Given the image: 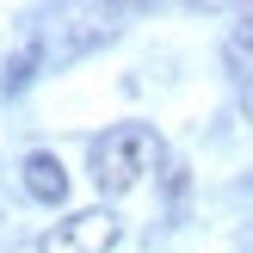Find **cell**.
Instances as JSON below:
<instances>
[{"label":"cell","mask_w":253,"mask_h":253,"mask_svg":"<svg viewBox=\"0 0 253 253\" xmlns=\"http://www.w3.org/2000/svg\"><path fill=\"white\" fill-rule=\"evenodd\" d=\"M155 161H161L155 130H142V124H118V130H105V136L93 142V185H99L105 198H124Z\"/></svg>","instance_id":"6da1fadb"},{"label":"cell","mask_w":253,"mask_h":253,"mask_svg":"<svg viewBox=\"0 0 253 253\" xmlns=\"http://www.w3.org/2000/svg\"><path fill=\"white\" fill-rule=\"evenodd\" d=\"M118 247V216L111 210H81V216L56 222L37 241V253H111Z\"/></svg>","instance_id":"7a4b0ae2"},{"label":"cell","mask_w":253,"mask_h":253,"mask_svg":"<svg viewBox=\"0 0 253 253\" xmlns=\"http://www.w3.org/2000/svg\"><path fill=\"white\" fill-rule=\"evenodd\" d=\"M19 173H25V192H31L37 204H68V173H62V161H56V155L31 148V155L19 161Z\"/></svg>","instance_id":"3957f363"},{"label":"cell","mask_w":253,"mask_h":253,"mask_svg":"<svg viewBox=\"0 0 253 253\" xmlns=\"http://www.w3.org/2000/svg\"><path fill=\"white\" fill-rule=\"evenodd\" d=\"M31 62H37V49H19V56H12V68H6V93H19V86L31 81Z\"/></svg>","instance_id":"277c9868"},{"label":"cell","mask_w":253,"mask_h":253,"mask_svg":"<svg viewBox=\"0 0 253 253\" xmlns=\"http://www.w3.org/2000/svg\"><path fill=\"white\" fill-rule=\"evenodd\" d=\"M247 118H253V93H247Z\"/></svg>","instance_id":"5b68a950"}]
</instances>
